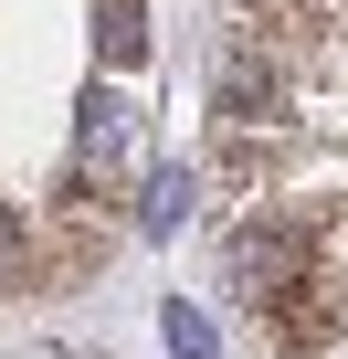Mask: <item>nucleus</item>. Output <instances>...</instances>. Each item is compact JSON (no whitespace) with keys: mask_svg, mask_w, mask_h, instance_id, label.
Wrapping results in <instances>:
<instances>
[{"mask_svg":"<svg viewBox=\"0 0 348 359\" xmlns=\"http://www.w3.org/2000/svg\"><path fill=\"white\" fill-rule=\"evenodd\" d=\"M127 158H137V106L116 85H95L85 95V180H127Z\"/></svg>","mask_w":348,"mask_h":359,"instance_id":"1","label":"nucleus"},{"mask_svg":"<svg viewBox=\"0 0 348 359\" xmlns=\"http://www.w3.org/2000/svg\"><path fill=\"white\" fill-rule=\"evenodd\" d=\"M180 201H190V180H180V169H158L148 191H137V222H148V233H169V222H180Z\"/></svg>","mask_w":348,"mask_h":359,"instance_id":"2","label":"nucleus"},{"mask_svg":"<svg viewBox=\"0 0 348 359\" xmlns=\"http://www.w3.org/2000/svg\"><path fill=\"white\" fill-rule=\"evenodd\" d=\"M169 348H180V359H211V327H201L190 306H169Z\"/></svg>","mask_w":348,"mask_h":359,"instance_id":"3","label":"nucleus"},{"mask_svg":"<svg viewBox=\"0 0 348 359\" xmlns=\"http://www.w3.org/2000/svg\"><path fill=\"white\" fill-rule=\"evenodd\" d=\"M337 359H348V348H337Z\"/></svg>","mask_w":348,"mask_h":359,"instance_id":"4","label":"nucleus"}]
</instances>
